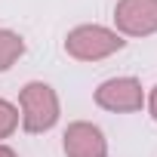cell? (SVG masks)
Wrapping results in <instances>:
<instances>
[{
  "label": "cell",
  "mask_w": 157,
  "mask_h": 157,
  "mask_svg": "<svg viewBox=\"0 0 157 157\" xmlns=\"http://www.w3.org/2000/svg\"><path fill=\"white\" fill-rule=\"evenodd\" d=\"M62 148H65V157H108V139H105L102 126H96L90 120L68 123V129L62 136Z\"/></svg>",
  "instance_id": "cell-5"
},
{
  "label": "cell",
  "mask_w": 157,
  "mask_h": 157,
  "mask_svg": "<svg viewBox=\"0 0 157 157\" xmlns=\"http://www.w3.org/2000/svg\"><path fill=\"white\" fill-rule=\"evenodd\" d=\"M145 105H148V114H151L154 123H157V86H151V93L145 96Z\"/></svg>",
  "instance_id": "cell-8"
},
{
  "label": "cell",
  "mask_w": 157,
  "mask_h": 157,
  "mask_svg": "<svg viewBox=\"0 0 157 157\" xmlns=\"http://www.w3.org/2000/svg\"><path fill=\"white\" fill-rule=\"evenodd\" d=\"M62 117V105H59V93L43 83V80H31L19 90V120L22 129L31 136L49 132Z\"/></svg>",
  "instance_id": "cell-1"
},
{
  "label": "cell",
  "mask_w": 157,
  "mask_h": 157,
  "mask_svg": "<svg viewBox=\"0 0 157 157\" xmlns=\"http://www.w3.org/2000/svg\"><path fill=\"white\" fill-rule=\"evenodd\" d=\"M19 123H22V120H19V105L0 99V142L10 139V136L19 129Z\"/></svg>",
  "instance_id": "cell-7"
},
{
  "label": "cell",
  "mask_w": 157,
  "mask_h": 157,
  "mask_svg": "<svg viewBox=\"0 0 157 157\" xmlns=\"http://www.w3.org/2000/svg\"><path fill=\"white\" fill-rule=\"evenodd\" d=\"M114 31L120 37H151V34H157V0H117Z\"/></svg>",
  "instance_id": "cell-4"
},
{
  "label": "cell",
  "mask_w": 157,
  "mask_h": 157,
  "mask_svg": "<svg viewBox=\"0 0 157 157\" xmlns=\"http://www.w3.org/2000/svg\"><path fill=\"white\" fill-rule=\"evenodd\" d=\"M96 105L102 111L111 114H136L145 105V90L136 77H111V80H102L93 93Z\"/></svg>",
  "instance_id": "cell-3"
},
{
  "label": "cell",
  "mask_w": 157,
  "mask_h": 157,
  "mask_svg": "<svg viewBox=\"0 0 157 157\" xmlns=\"http://www.w3.org/2000/svg\"><path fill=\"white\" fill-rule=\"evenodd\" d=\"M0 157H19V151H13L10 145H3V142H0Z\"/></svg>",
  "instance_id": "cell-9"
},
{
  "label": "cell",
  "mask_w": 157,
  "mask_h": 157,
  "mask_svg": "<svg viewBox=\"0 0 157 157\" xmlns=\"http://www.w3.org/2000/svg\"><path fill=\"white\" fill-rule=\"evenodd\" d=\"M25 56V37L13 28H0V74L10 71Z\"/></svg>",
  "instance_id": "cell-6"
},
{
  "label": "cell",
  "mask_w": 157,
  "mask_h": 157,
  "mask_svg": "<svg viewBox=\"0 0 157 157\" xmlns=\"http://www.w3.org/2000/svg\"><path fill=\"white\" fill-rule=\"evenodd\" d=\"M126 40L105 25H77L65 34V52L77 62H102L120 52Z\"/></svg>",
  "instance_id": "cell-2"
}]
</instances>
